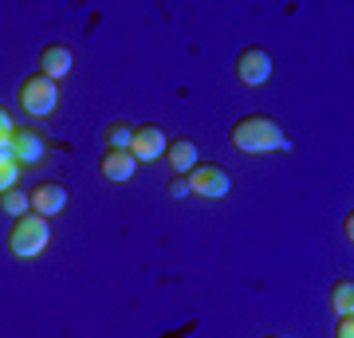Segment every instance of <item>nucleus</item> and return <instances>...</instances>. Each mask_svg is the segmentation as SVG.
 <instances>
[{"instance_id": "f257e3e1", "label": "nucleus", "mask_w": 354, "mask_h": 338, "mask_svg": "<svg viewBox=\"0 0 354 338\" xmlns=\"http://www.w3.org/2000/svg\"><path fill=\"white\" fill-rule=\"evenodd\" d=\"M232 146L241 153H279V150H291V138L276 126V118H268V114H244L232 126Z\"/></svg>"}, {"instance_id": "f03ea898", "label": "nucleus", "mask_w": 354, "mask_h": 338, "mask_svg": "<svg viewBox=\"0 0 354 338\" xmlns=\"http://www.w3.org/2000/svg\"><path fill=\"white\" fill-rule=\"evenodd\" d=\"M48 240H51L48 216L24 213V216H16L12 232H8V248H12V256H20V260H32V256H39V252L48 248Z\"/></svg>"}, {"instance_id": "7ed1b4c3", "label": "nucleus", "mask_w": 354, "mask_h": 338, "mask_svg": "<svg viewBox=\"0 0 354 338\" xmlns=\"http://www.w3.org/2000/svg\"><path fill=\"white\" fill-rule=\"evenodd\" d=\"M16 99H20V111L28 114V118H48L51 111H55V102H59V87L51 83L48 75H28L20 87H16Z\"/></svg>"}, {"instance_id": "20e7f679", "label": "nucleus", "mask_w": 354, "mask_h": 338, "mask_svg": "<svg viewBox=\"0 0 354 338\" xmlns=\"http://www.w3.org/2000/svg\"><path fill=\"white\" fill-rule=\"evenodd\" d=\"M12 158H16V165H44L48 162V138L39 130H32V126H16Z\"/></svg>"}, {"instance_id": "39448f33", "label": "nucleus", "mask_w": 354, "mask_h": 338, "mask_svg": "<svg viewBox=\"0 0 354 338\" xmlns=\"http://www.w3.org/2000/svg\"><path fill=\"white\" fill-rule=\"evenodd\" d=\"M185 177H189V189L197 197H225L228 189H232V177L221 165H193Z\"/></svg>"}, {"instance_id": "423d86ee", "label": "nucleus", "mask_w": 354, "mask_h": 338, "mask_svg": "<svg viewBox=\"0 0 354 338\" xmlns=\"http://www.w3.org/2000/svg\"><path fill=\"white\" fill-rule=\"evenodd\" d=\"M236 75H241L244 87H260V83H268V75H272V55H268L264 48H244L241 55H236Z\"/></svg>"}, {"instance_id": "0eeeda50", "label": "nucleus", "mask_w": 354, "mask_h": 338, "mask_svg": "<svg viewBox=\"0 0 354 338\" xmlns=\"http://www.w3.org/2000/svg\"><path fill=\"white\" fill-rule=\"evenodd\" d=\"M165 134L158 130L153 122H146V126H134V142H130V153H134V162H158L165 153Z\"/></svg>"}, {"instance_id": "6e6552de", "label": "nucleus", "mask_w": 354, "mask_h": 338, "mask_svg": "<svg viewBox=\"0 0 354 338\" xmlns=\"http://www.w3.org/2000/svg\"><path fill=\"white\" fill-rule=\"evenodd\" d=\"M32 209H36L39 216H59L67 209V189L59 185V181H39L36 189H32Z\"/></svg>"}, {"instance_id": "1a4fd4ad", "label": "nucleus", "mask_w": 354, "mask_h": 338, "mask_svg": "<svg viewBox=\"0 0 354 338\" xmlns=\"http://www.w3.org/2000/svg\"><path fill=\"white\" fill-rule=\"evenodd\" d=\"M134 169H138V162H134L130 150H106L99 158V173L106 177L111 185H127L130 177H134Z\"/></svg>"}, {"instance_id": "9d476101", "label": "nucleus", "mask_w": 354, "mask_h": 338, "mask_svg": "<svg viewBox=\"0 0 354 338\" xmlns=\"http://www.w3.org/2000/svg\"><path fill=\"white\" fill-rule=\"evenodd\" d=\"M67 71H71V48L67 44H48L39 51V75L59 83V79H67Z\"/></svg>"}, {"instance_id": "9b49d317", "label": "nucleus", "mask_w": 354, "mask_h": 338, "mask_svg": "<svg viewBox=\"0 0 354 338\" xmlns=\"http://www.w3.org/2000/svg\"><path fill=\"white\" fill-rule=\"evenodd\" d=\"M165 165L174 169V173H189L193 165H197V142L193 138H177V142H169L165 146Z\"/></svg>"}, {"instance_id": "f8f14e48", "label": "nucleus", "mask_w": 354, "mask_h": 338, "mask_svg": "<svg viewBox=\"0 0 354 338\" xmlns=\"http://www.w3.org/2000/svg\"><path fill=\"white\" fill-rule=\"evenodd\" d=\"M330 307H335V314H354V283L351 279H339L335 288H330Z\"/></svg>"}, {"instance_id": "ddd939ff", "label": "nucleus", "mask_w": 354, "mask_h": 338, "mask_svg": "<svg viewBox=\"0 0 354 338\" xmlns=\"http://www.w3.org/2000/svg\"><path fill=\"white\" fill-rule=\"evenodd\" d=\"M134 142V126L130 122H111L106 126V150H130Z\"/></svg>"}, {"instance_id": "4468645a", "label": "nucleus", "mask_w": 354, "mask_h": 338, "mask_svg": "<svg viewBox=\"0 0 354 338\" xmlns=\"http://www.w3.org/2000/svg\"><path fill=\"white\" fill-rule=\"evenodd\" d=\"M0 205H4V213H12V216H24L28 209H32V197H28L20 185H12L8 193H0Z\"/></svg>"}, {"instance_id": "2eb2a0df", "label": "nucleus", "mask_w": 354, "mask_h": 338, "mask_svg": "<svg viewBox=\"0 0 354 338\" xmlns=\"http://www.w3.org/2000/svg\"><path fill=\"white\" fill-rule=\"evenodd\" d=\"M16 177H20V165H16L12 150H0V193H8L16 185Z\"/></svg>"}, {"instance_id": "dca6fc26", "label": "nucleus", "mask_w": 354, "mask_h": 338, "mask_svg": "<svg viewBox=\"0 0 354 338\" xmlns=\"http://www.w3.org/2000/svg\"><path fill=\"white\" fill-rule=\"evenodd\" d=\"M12 134H16V122L12 114L0 106V150H12Z\"/></svg>"}, {"instance_id": "f3484780", "label": "nucleus", "mask_w": 354, "mask_h": 338, "mask_svg": "<svg viewBox=\"0 0 354 338\" xmlns=\"http://www.w3.org/2000/svg\"><path fill=\"white\" fill-rule=\"evenodd\" d=\"M189 193H193V189H189V177H185V173L169 177V197H174V200H185Z\"/></svg>"}, {"instance_id": "a211bd4d", "label": "nucleus", "mask_w": 354, "mask_h": 338, "mask_svg": "<svg viewBox=\"0 0 354 338\" xmlns=\"http://www.w3.org/2000/svg\"><path fill=\"white\" fill-rule=\"evenodd\" d=\"M335 338H354V314H342L335 326Z\"/></svg>"}, {"instance_id": "6ab92c4d", "label": "nucleus", "mask_w": 354, "mask_h": 338, "mask_svg": "<svg viewBox=\"0 0 354 338\" xmlns=\"http://www.w3.org/2000/svg\"><path fill=\"white\" fill-rule=\"evenodd\" d=\"M268 338H272V335H268Z\"/></svg>"}]
</instances>
